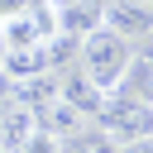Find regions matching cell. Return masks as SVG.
<instances>
[{
	"instance_id": "12",
	"label": "cell",
	"mask_w": 153,
	"mask_h": 153,
	"mask_svg": "<svg viewBox=\"0 0 153 153\" xmlns=\"http://www.w3.org/2000/svg\"><path fill=\"white\" fill-rule=\"evenodd\" d=\"M5 53H10V48H5V38H0V62H5Z\"/></svg>"
},
{
	"instance_id": "11",
	"label": "cell",
	"mask_w": 153,
	"mask_h": 153,
	"mask_svg": "<svg viewBox=\"0 0 153 153\" xmlns=\"http://www.w3.org/2000/svg\"><path fill=\"white\" fill-rule=\"evenodd\" d=\"M43 5H53V10H57V5H72V0H43Z\"/></svg>"
},
{
	"instance_id": "4",
	"label": "cell",
	"mask_w": 153,
	"mask_h": 153,
	"mask_svg": "<svg viewBox=\"0 0 153 153\" xmlns=\"http://www.w3.org/2000/svg\"><path fill=\"white\" fill-rule=\"evenodd\" d=\"M53 76H57V96H62V100H72V105H76L86 120L100 110V96H105V91H100V86H96V81H91V76H86L76 62H62Z\"/></svg>"
},
{
	"instance_id": "3",
	"label": "cell",
	"mask_w": 153,
	"mask_h": 153,
	"mask_svg": "<svg viewBox=\"0 0 153 153\" xmlns=\"http://www.w3.org/2000/svg\"><path fill=\"white\" fill-rule=\"evenodd\" d=\"M100 24L120 38H153V5L148 0H100Z\"/></svg>"
},
{
	"instance_id": "7",
	"label": "cell",
	"mask_w": 153,
	"mask_h": 153,
	"mask_svg": "<svg viewBox=\"0 0 153 153\" xmlns=\"http://www.w3.org/2000/svg\"><path fill=\"white\" fill-rule=\"evenodd\" d=\"M53 19H57V33L81 38V33H91V29L100 24V0H72V5H57Z\"/></svg>"
},
{
	"instance_id": "13",
	"label": "cell",
	"mask_w": 153,
	"mask_h": 153,
	"mask_svg": "<svg viewBox=\"0 0 153 153\" xmlns=\"http://www.w3.org/2000/svg\"><path fill=\"white\" fill-rule=\"evenodd\" d=\"M148 5H153V0H148Z\"/></svg>"
},
{
	"instance_id": "9",
	"label": "cell",
	"mask_w": 153,
	"mask_h": 153,
	"mask_svg": "<svg viewBox=\"0 0 153 153\" xmlns=\"http://www.w3.org/2000/svg\"><path fill=\"white\" fill-rule=\"evenodd\" d=\"M19 153H57V139H53V134H43V129L33 124V134L24 139V148H19Z\"/></svg>"
},
{
	"instance_id": "10",
	"label": "cell",
	"mask_w": 153,
	"mask_h": 153,
	"mask_svg": "<svg viewBox=\"0 0 153 153\" xmlns=\"http://www.w3.org/2000/svg\"><path fill=\"white\" fill-rule=\"evenodd\" d=\"M115 153H153V134H143V139H129V143H115Z\"/></svg>"
},
{
	"instance_id": "5",
	"label": "cell",
	"mask_w": 153,
	"mask_h": 153,
	"mask_svg": "<svg viewBox=\"0 0 153 153\" xmlns=\"http://www.w3.org/2000/svg\"><path fill=\"white\" fill-rule=\"evenodd\" d=\"M33 124H38L43 134H53V139H67V134H76V129H81V124H91V120H86L72 100H62V96L53 91L48 100H38V105H33Z\"/></svg>"
},
{
	"instance_id": "1",
	"label": "cell",
	"mask_w": 153,
	"mask_h": 153,
	"mask_svg": "<svg viewBox=\"0 0 153 153\" xmlns=\"http://www.w3.org/2000/svg\"><path fill=\"white\" fill-rule=\"evenodd\" d=\"M129 48H134L129 38H120L115 29L96 24L91 33L76 38V67H81L100 91H115L120 76H124V67H129Z\"/></svg>"
},
{
	"instance_id": "2",
	"label": "cell",
	"mask_w": 153,
	"mask_h": 153,
	"mask_svg": "<svg viewBox=\"0 0 153 153\" xmlns=\"http://www.w3.org/2000/svg\"><path fill=\"white\" fill-rule=\"evenodd\" d=\"M91 120H96V129H100L110 143H129V139L153 134V105H148L143 96L124 91V86L105 91V96H100V110H96Z\"/></svg>"
},
{
	"instance_id": "8",
	"label": "cell",
	"mask_w": 153,
	"mask_h": 153,
	"mask_svg": "<svg viewBox=\"0 0 153 153\" xmlns=\"http://www.w3.org/2000/svg\"><path fill=\"white\" fill-rule=\"evenodd\" d=\"M120 86H124V91H134V96H143V100L153 105V43L129 48V67H124Z\"/></svg>"
},
{
	"instance_id": "6",
	"label": "cell",
	"mask_w": 153,
	"mask_h": 153,
	"mask_svg": "<svg viewBox=\"0 0 153 153\" xmlns=\"http://www.w3.org/2000/svg\"><path fill=\"white\" fill-rule=\"evenodd\" d=\"M29 134H33V110L24 100H5L0 105V153H19Z\"/></svg>"
}]
</instances>
